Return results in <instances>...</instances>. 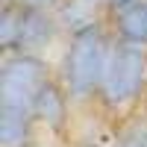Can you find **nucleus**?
<instances>
[{
	"mask_svg": "<svg viewBox=\"0 0 147 147\" xmlns=\"http://www.w3.org/2000/svg\"><path fill=\"white\" fill-rule=\"evenodd\" d=\"M112 44L115 38L109 35L106 24L68 35V44L62 50V59H59V82L68 91L71 103L97 100L109 56H112Z\"/></svg>",
	"mask_w": 147,
	"mask_h": 147,
	"instance_id": "nucleus-1",
	"label": "nucleus"
},
{
	"mask_svg": "<svg viewBox=\"0 0 147 147\" xmlns=\"http://www.w3.org/2000/svg\"><path fill=\"white\" fill-rule=\"evenodd\" d=\"M141 94H147V47L115 38L97 103L106 112L121 115L129 106H136Z\"/></svg>",
	"mask_w": 147,
	"mask_h": 147,
	"instance_id": "nucleus-2",
	"label": "nucleus"
},
{
	"mask_svg": "<svg viewBox=\"0 0 147 147\" xmlns=\"http://www.w3.org/2000/svg\"><path fill=\"white\" fill-rule=\"evenodd\" d=\"M53 74L44 56L6 53L0 65V118H32L35 100Z\"/></svg>",
	"mask_w": 147,
	"mask_h": 147,
	"instance_id": "nucleus-3",
	"label": "nucleus"
},
{
	"mask_svg": "<svg viewBox=\"0 0 147 147\" xmlns=\"http://www.w3.org/2000/svg\"><path fill=\"white\" fill-rule=\"evenodd\" d=\"M62 32L56 12H35V9H21L18 21V35L9 53H32L41 56L44 47H50L56 41V35Z\"/></svg>",
	"mask_w": 147,
	"mask_h": 147,
	"instance_id": "nucleus-4",
	"label": "nucleus"
},
{
	"mask_svg": "<svg viewBox=\"0 0 147 147\" xmlns=\"http://www.w3.org/2000/svg\"><path fill=\"white\" fill-rule=\"evenodd\" d=\"M71 97L62 88L59 77H50L47 85L38 91V100H35V124L47 127L50 132L62 136V132L71 127Z\"/></svg>",
	"mask_w": 147,
	"mask_h": 147,
	"instance_id": "nucleus-5",
	"label": "nucleus"
},
{
	"mask_svg": "<svg viewBox=\"0 0 147 147\" xmlns=\"http://www.w3.org/2000/svg\"><path fill=\"white\" fill-rule=\"evenodd\" d=\"M109 21H112V32L118 41L147 47V0H138L121 12H112Z\"/></svg>",
	"mask_w": 147,
	"mask_h": 147,
	"instance_id": "nucleus-6",
	"label": "nucleus"
},
{
	"mask_svg": "<svg viewBox=\"0 0 147 147\" xmlns=\"http://www.w3.org/2000/svg\"><path fill=\"white\" fill-rule=\"evenodd\" d=\"M18 21H21V6L15 0H6L3 12H0V47L9 53L12 44H15V35H18Z\"/></svg>",
	"mask_w": 147,
	"mask_h": 147,
	"instance_id": "nucleus-7",
	"label": "nucleus"
},
{
	"mask_svg": "<svg viewBox=\"0 0 147 147\" xmlns=\"http://www.w3.org/2000/svg\"><path fill=\"white\" fill-rule=\"evenodd\" d=\"M115 147H147V118L127 124L115 136Z\"/></svg>",
	"mask_w": 147,
	"mask_h": 147,
	"instance_id": "nucleus-8",
	"label": "nucleus"
},
{
	"mask_svg": "<svg viewBox=\"0 0 147 147\" xmlns=\"http://www.w3.org/2000/svg\"><path fill=\"white\" fill-rule=\"evenodd\" d=\"M21 9H35V12H56L65 0H15Z\"/></svg>",
	"mask_w": 147,
	"mask_h": 147,
	"instance_id": "nucleus-9",
	"label": "nucleus"
},
{
	"mask_svg": "<svg viewBox=\"0 0 147 147\" xmlns=\"http://www.w3.org/2000/svg\"><path fill=\"white\" fill-rule=\"evenodd\" d=\"M132 3H138V0H106V9H109V15H112V12H121V9H127Z\"/></svg>",
	"mask_w": 147,
	"mask_h": 147,
	"instance_id": "nucleus-10",
	"label": "nucleus"
}]
</instances>
